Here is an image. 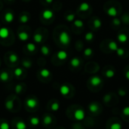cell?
<instances>
[{
    "instance_id": "obj_20",
    "label": "cell",
    "mask_w": 129,
    "mask_h": 129,
    "mask_svg": "<svg viewBox=\"0 0 129 129\" xmlns=\"http://www.w3.org/2000/svg\"><path fill=\"white\" fill-rule=\"evenodd\" d=\"M106 13H107V15L110 16V17H116L118 15V14H119V11H118V9L116 8V6H113H113H110V7L107 10Z\"/></svg>"
},
{
    "instance_id": "obj_34",
    "label": "cell",
    "mask_w": 129,
    "mask_h": 129,
    "mask_svg": "<svg viewBox=\"0 0 129 129\" xmlns=\"http://www.w3.org/2000/svg\"><path fill=\"white\" fill-rule=\"evenodd\" d=\"M29 122H30V124H31L32 125H33V126H37V125H39V124L40 123V119H39L38 117H36V116L31 117L30 119H29Z\"/></svg>"
},
{
    "instance_id": "obj_13",
    "label": "cell",
    "mask_w": 129,
    "mask_h": 129,
    "mask_svg": "<svg viewBox=\"0 0 129 129\" xmlns=\"http://www.w3.org/2000/svg\"><path fill=\"white\" fill-rule=\"evenodd\" d=\"M26 106L27 108H29L31 110H33L35 108H36L39 105V102L38 100L35 98H28L26 100Z\"/></svg>"
},
{
    "instance_id": "obj_35",
    "label": "cell",
    "mask_w": 129,
    "mask_h": 129,
    "mask_svg": "<svg viewBox=\"0 0 129 129\" xmlns=\"http://www.w3.org/2000/svg\"><path fill=\"white\" fill-rule=\"evenodd\" d=\"M16 129H26V125L23 121L19 120L16 122Z\"/></svg>"
},
{
    "instance_id": "obj_33",
    "label": "cell",
    "mask_w": 129,
    "mask_h": 129,
    "mask_svg": "<svg viewBox=\"0 0 129 129\" xmlns=\"http://www.w3.org/2000/svg\"><path fill=\"white\" fill-rule=\"evenodd\" d=\"M5 107L8 110H12L14 108V100L13 99H8L5 103Z\"/></svg>"
},
{
    "instance_id": "obj_3",
    "label": "cell",
    "mask_w": 129,
    "mask_h": 129,
    "mask_svg": "<svg viewBox=\"0 0 129 129\" xmlns=\"http://www.w3.org/2000/svg\"><path fill=\"white\" fill-rule=\"evenodd\" d=\"M31 29L26 25H20L17 30L18 39L23 42H27L31 36Z\"/></svg>"
},
{
    "instance_id": "obj_31",
    "label": "cell",
    "mask_w": 129,
    "mask_h": 129,
    "mask_svg": "<svg viewBox=\"0 0 129 129\" xmlns=\"http://www.w3.org/2000/svg\"><path fill=\"white\" fill-rule=\"evenodd\" d=\"M104 76L108 79H111L115 76V70L113 68H109L104 71Z\"/></svg>"
},
{
    "instance_id": "obj_43",
    "label": "cell",
    "mask_w": 129,
    "mask_h": 129,
    "mask_svg": "<svg viewBox=\"0 0 129 129\" xmlns=\"http://www.w3.org/2000/svg\"><path fill=\"white\" fill-rule=\"evenodd\" d=\"M122 114L125 116V117L129 116V107H126L122 110Z\"/></svg>"
},
{
    "instance_id": "obj_14",
    "label": "cell",
    "mask_w": 129,
    "mask_h": 129,
    "mask_svg": "<svg viewBox=\"0 0 129 129\" xmlns=\"http://www.w3.org/2000/svg\"><path fill=\"white\" fill-rule=\"evenodd\" d=\"M88 110H89V111H90L91 113L98 114V113L101 112V105H100L98 103L93 102V103H91V104H89V106H88Z\"/></svg>"
},
{
    "instance_id": "obj_2",
    "label": "cell",
    "mask_w": 129,
    "mask_h": 129,
    "mask_svg": "<svg viewBox=\"0 0 129 129\" xmlns=\"http://www.w3.org/2000/svg\"><path fill=\"white\" fill-rule=\"evenodd\" d=\"M14 35L11 29L6 26L0 27V44L4 46H10L14 42Z\"/></svg>"
},
{
    "instance_id": "obj_1",
    "label": "cell",
    "mask_w": 129,
    "mask_h": 129,
    "mask_svg": "<svg viewBox=\"0 0 129 129\" xmlns=\"http://www.w3.org/2000/svg\"><path fill=\"white\" fill-rule=\"evenodd\" d=\"M54 38L56 43L60 47H67L71 42V36L67 29L57 27L54 30Z\"/></svg>"
},
{
    "instance_id": "obj_27",
    "label": "cell",
    "mask_w": 129,
    "mask_h": 129,
    "mask_svg": "<svg viewBox=\"0 0 129 129\" xmlns=\"http://www.w3.org/2000/svg\"><path fill=\"white\" fill-rule=\"evenodd\" d=\"M25 88H26L25 84L20 83V84L16 85V86H15V88H14V91H15V93H16V94H22V93L24 91Z\"/></svg>"
},
{
    "instance_id": "obj_22",
    "label": "cell",
    "mask_w": 129,
    "mask_h": 129,
    "mask_svg": "<svg viewBox=\"0 0 129 129\" xmlns=\"http://www.w3.org/2000/svg\"><path fill=\"white\" fill-rule=\"evenodd\" d=\"M117 40L120 43H126L128 41V36L125 32H121L117 35Z\"/></svg>"
},
{
    "instance_id": "obj_42",
    "label": "cell",
    "mask_w": 129,
    "mask_h": 129,
    "mask_svg": "<svg viewBox=\"0 0 129 129\" xmlns=\"http://www.w3.org/2000/svg\"><path fill=\"white\" fill-rule=\"evenodd\" d=\"M0 129H10V125L6 121L3 122L0 124Z\"/></svg>"
},
{
    "instance_id": "obj_32",
    "label": "cell",
    "mask_w": 129,
    "mask_h": 129,
    "mask_svg": "<svg viewBox=\"0 0 129 129\" xmlns=\"http://www.w3.org/2000/svg\"><path fill=\"white\" fill-rule=\"evenodd\" d=\"M94 39V34L92 32H88L85 36V39L88 42H91Z\"/></svg>"
},
{
    "instance_id": "obj_11",
    "label": "cell",
    "mask_w": 129,
    "mask_h": 129,
    "mask_svg": "<svg viewBox=\"0 0 129 129\" xmlns=\"http://www.w3.org/2000/svg\"><path fill=\"white\" fill-rule=\"evenodd\" d=\"M103 83L102 79L98 76H91L88 81V84L91 87H94V88H98V87H101Z\"/></svg>"
},
{
    "instance_id": "obj_9",
    "label": "cell",
    "mask_w": 129,
    "mask_h": 129,
    "mask_svg": "<svg viewBox=\"0 0 129 129\" xmlns=\"http://www.w3.org/2000/svg\"><path fill=\"white\" fill-rule=\"evenodd\" d=\"M31 19V14L29 12L24 11H22L18 17V22L20 25H26Z\"/></svg>"
},
{
    "instance_id": "obj_30",
    "label": "cell",
    "mask_w": 129,
    "mask_h": 129,
    "mask_svg": "<svg viewBox=\"0 0 129 129\" xmlns=\"http://www.w3.org/2000/svg\"><path fill=\"white\" fill-rule=\"evenodd\" d=\"M53 122V117L50 115H45L43 117V123L45 125H50Z\"/></svg>"
},
{
    "instance_id": "obj_40",
    "label": "cell",
    "mask_w": 129,
    "mask_h": 129,
    "mask_svg": "<svg viewBox=\"0 0 129 129\" xmlns=\"http://www.w3.org/2000/svg\"><path fill=\"white\" fill-rule=\"evenodd\" d=\"M122 126L120 122H114L110 125V129H122Z\"/></svg>"
},
{
    "instance_id": "obj_48",
    "label": "cell",
    "mask_w": 129,
    "mask_h": 129,
    "mask_svg": "<svg viewBox=\"0 0 129 129\" xmlns=\"http://www.w3.org/2000/svg\"><path fill=\"white\" fill-rule=\"evenodd\" d=\"M2 7H3V4H2V1L0 0V11H1V10H2Z\"/></svg>"
},
{
    "instance_id": "obj_50",
    "label": "cell",
    "mask_w": 129,
    "mask_h": 129,
    "mask_svg": "<svg viewBox=\"0 0 129 129\" xmlns=\"http://www.w3.org/2000/svg\"><path fill=\"white\" fill-rule=\"evenodd\" d=\"M0 67H1V60H0Z\"/></svg>"
},
{
    "instance_id": "obj_7",
    "label": "cell",
    "mask_w": 129,
    "mask_h": 129,
    "mask_svg": "<svg viewBox=\"0 0 129 129\" xmlns=\"http://www.w3.org/2000/svg\"><path fill=\"white\" fill-rule=\"evenodd\" d=\"M14 18H15L14 12L11 9H6L2 13V17H1V20H2V23L5 24H8V25L13 23Z\"/></svg>"
},
{
    "instance_id": "obj_49",
    "label": "cell",
    "mask_w": 129,
    "mask_h": 129,
    "mask_svg": "<svg viewBox=\"0 0 129 129\" xmlns=\"http://www.w3.org/2000/svg\"><path fill=\"white\" fill-rule=\"evenodd\" d=\"M22 1H23V2H30V1H32V0H22Z\"/></svg>"
},
{
    "instance_id": "obj_18",
    "label": "cell",
    "mask_w": 129,
    "mask_h": 129,
    "mask_svg": "<svg viewBox=\"0 0 129 129\" xmlns=\"http://www.w3.org/2000/svg\"><path fill=\"white\" fill-rule=\"evenodd\" d=\"M81 64H82V60L78 57H75L72 58L70 61V65L73 69L79 68L81 66Z\"/></svg>"
},
{
    "instance_id": "obj_4",
    "label": "cell",
    "mask_w": 129,
    "mask_h": 129,
    "mask_svg": "<svg viewBox=\"0 0 129 129\" xmlns=\"http://www.w3.org/2000/svg\"><path fill=\"white\" fill-rule=\"evenodd\" d=\"M48 36V33L47 32L46 29L44 28H38L33 36V39L35 43L36 44H42L45 42V40L47 39Z\"/></svg>"
},
{
    "instance_id": "obj_8",
    "label": "cell",
    "mask_w": 129,
    "mask_h": 129,
    "mask_svg": "<svg viewBox=\"0 0 129 129\" xmlns=\"http://www.w3.org/2000/svg\"><path fill=\"white\" fill-rule=\"evenodd\" d=\"M67 58H68V53L65 50H60L54 54L52 60H53V62L56 63V62L63 63L64 61L67 60Z\"/></svg>"
},
{
    "instance_id": "obj_46",
    "label": "cell",
    "mask_w": 129,
    "mask_h": 129,
    "mask_svg": "<svg viewBox=\"0 0 129 129\" xmlns=\"http://www.w3.org/2000/svg\"><path fill=\"white\" fill-rule=\"evenodd\" d=\"M125 78L129 80V69L128 70H126L125 71Z\"/></svg>"
},
{
    "instance_id": "obj_47",
    "label": "cell",
    "mask_w": 129,
    "mask_h": 129,
    "mask_svg": "<svg viewBox=\"0 0 129 129\" xmlns=\"http://www.w3.org/2000/svg\"><path fill=\"white\" fill-rule=\"evenodd\" d=\"M5 2H7V3H9V4H11V3H13V2H15V0H4Z\"/></svg>"
},
{
    "instance_id": "obj_5",
    "label": "cell",
    "mask_w": 129,
    "mask_h": 129,
    "mask_svg": "<svg viewBox=\"0 0 129 129\" xmlns=\"http://www.w3.org/2000/svg\"><path fill=\"white\" fill-rule=\"evenodd\" d=\"M54 20V12L49 8H45L41 11L40 20L44 24L48 25L53 22Z\"/></svg>"
},
{
    "instance_id": "obj_29",
    "label": "cell",
    "mask_w": 129,
    "mask_h": 129,
    "mask_svg": "<svg viewBox=\"0 0 129 129\" xmlns=\"http://www.w3.org/2000/svg\"><path fill=\"white\" fill-rule=\"evenodd\" d=\"M108 48H109L111 51H116L117 49L119 48L118 44H117L115 41L111 40V41H110V42H109V44H108Z\"/></svg>"
},
{
    "instance_id": "obj_41",
    "label": "cell",
    "mask_w": 129,
    "mask_h": 129,
    "mask_svg": "<svg viewBox=\"0 0 129 129\" xmlns=\"http://www.w3.org/2000/svg\"><path fill=\"white\" fill-rule=\"evenodd\" d=\"M122 21L125 24L129 23V14H125L122 17Z\"/></svg>"
},
{
    "instance_id": "obj_39",
    "label": "cell",
    "mask_w": 129,
    "mask_h": 129,
    "mask_svg": "<svg viewBox=\"0 0 129 129\" xmlns=\"http://www.w3.org/2000/svg\"><path fill=\"white\" fill-rule=\"evenodd\" d=\"M116 54H117L119 57H124L125 54V49L122 48H119L117 49V51H116Z\"/></svg>"
},
{
    "instance_id": "obj_17",
    "label": "cell",
    "mask_w": 129,
    "mask_h": 129,
    "mask_svg": "<svg viewBox=\"0 0 129 129\" xmlns=\"http://www.w3.org/2000/svg\"><path fill=\"white\" fill-rule=\"evenodd\" d=\"M91 9V5L89 3L86 2H82L79 6V9H78V12L79 13H82V14H84V13H87L90 11Z\"/></svg>"
},
{
    "instance_id": "obj_6",
    "label": "cell",
    "mask_w": 129,
    "mask_h": 129,
    "mask_svg": "<svg viewBox=\"0 0 129 129\" xmlns=\"http://www.w3.org/2000/svg\"><path fill=\"white\" fill-rule=\"evenodd\" d=\"M4 60L5 63L8 67H17L19 63V57L14 51H8L5 54Z\"/></svg>"
},
{
    "instance_id": "obj_36",
    "label": "cell",
    "mask_w": 129,
    "mask_h": 129,
    "mask_svg": "<svg viewBox=\"0 0 129 129\" xmlns=\"http://www.w3.org/2000/svg\"><path fill=\"white\" fill-rule=\"evenodd\" d=\"M93 53H94V51H93L92 48H87L84 50V55L86 57H89L92 56Z\"/></svg>"
},
{
    "instance_id": "obj_26",
    "label": "cell",
    "mask_w": 129,
    "mask_h": 129,
    "mask_svg": "<svg viewBox=\"0 0 129 129\" xmlns=\"http://www.w3.org/2000/svg\"><path fill=\"white\" fill-rule=\"evenodd\" d=\"M73 27H75L76 29H81L82 30L84 27V23L82 20L76 19L73 21Z\"/></svg>"
},
{
    "instance_id": "obj_25",
    "label": "cell",
    "mask_w": 129,
    "mask_h": 129,
    "mask_svg": "<svg viewBox=\"0 0 129 129\" xmlns=\"http://www.w3.org/2000/svg\"><path fill=\"white\" fill-rule=\"evenodd\" d=\"M74 117L77 120H82L85 118V112L82 109L76 110L74 113Z\"/></svg>"
},
{
    "instance_id": "obj_10",
    "label": "cell",
    "mask_w": 129,
    "mask_h": 129,
    "mask_svg": "<svg viewBox=\"0 0 129 129\" xmlns=\"http://www.w3.org/2000/svg\"><path fill=\"white\" fill-rule=\"evenodd\" d=\"M23 52L26 54H34L35 53H36L37 51V46L36 45V43L33 42H26V45H24L23 48Z\"/></svg>"
},
{
    "instance_id": "obj_37",
    "label": "cell",
    "mask_w": 129,
    "mask_h": 129,
    "mask_svg": "<svg viewBox=\"0 0 129 129\" xmlns=\"http://www.w3.org/2000/svg\"><path fill=\"white\" fill-rule=\"evenodd\" d=\"M112 24L114 26H119L122 24V20L119 18L116 17H113V19L112 20Z\"/></svg>"
},
{
    "instance_id": "obj_12",
    "label": "cell",
    "mask_w": 129,
    "mask_h": 129,
    "mask_svg": "<svg viewBox=\"0 0 129 129\" xmlns=\"http://www.w3.org/2000/svg\"><path fill=\"white\" fill-rule=\"evenodd\" d=\"M38 77L41 79L42 81L49 80L51 77V73L49 70L46 68H42L38 72Z\"/></svg>"
},
{
    "instance_id": "obj_23",
    "label": "cell",
    "mask_w": 129,
    "mask_h": 129,
    "mask_svg": "<svg viewBox=\"0 0 129 129\" xmlns=\"http://www.w3.org/2000/svg\"><path fill=\"white\" fill-rule=\"evenodd\" d=\"M40 52L43 56H48L50 55L51 52V49L49 45H42L40 48Z\"/></svg>"
},
{
    "instance_id": "obj_21",
    "label": "cell",
    "mask_w": 129,
    "mask_h": 129,
    "mask_svg": "<svg viewBox=\"0 0 129 129\" xmlns=\"http://www.w3.org/2000/svg\"><path fill=\"white\" fill-rule=\"evenodd\" d=\"M92 26H93V29L94 30L99 29L102 26V21H101V20L99 17H93V19H92Z\"/></svg>"
},
{
    "instance_id": "obj_28",
    "label": "cell",
    "mask_w": 129,
    "mask_h": 129,
    "mask_svg": "<svg viewBox=\"0 0 129 129\" xmlns=\"http://www.w3.org/2000/svg\"><path fill=\"white\" fill-rule=\"evenodd\" d=\"M64 18L67 22H73L76 20V14L73 12H67L65 14Z\"/></svg>"
},
{
    "instance_id": "obj_16",
    "label": "cell",
    "mask_w": 129,
    "mask_h": 129,
    "mask_svg": "<svg viewBox=\"0 0 129 129\" xmlns=\"http://www.w3.org/2000/svg\"><path fill=\"white\" fill-rule=\"evenodd\" d=\"M11 79V73L8 70H2L0 72V81L2 82H8Z\"/></svg>"
},
{
    "instance_id": "obj_38",
    "label": "cell",
    "mask_w": 129,
    "mask_h": 129,
    "mask_svg": "<svg viewBox=\"0 0 129 129\" xmlns=\"http://www.w3.org/2000/svg\"><path fill=\"white\" fill-rule=\"evenodd\" d=\"M50 107H51V110L52 111H57L59 110V108H60V104H59V103L57 101H54L51 104Z\"/></svg>"
},
{
    "instance_id": "obj_44",
    "label": "cell",
    "mask_w": 129,
    "mask_h": 129,
    "mask_svg": "<svg viewBox=\"0 0 129 129\" xmlns=\"http://www.w3.org/2000/svg\"><path fill=\"white\" fill-rule=\"evenodd\" d=\"M41 2L43 5H51L53 3L54 0H41Z\"/></svg>"
},
{
    "instance_id": "obj_45",
    "label": "cell",
    "mask_w": 129,
    "mask_h": 129,
    "mask_svg": "<svg viewBox=\"0 0 129 129\" xmlns=\"http://www.w3.org/2000/svg\"><path fill=\"white\" fill-rule=\"evenodd\" d=\"M119 95H121V96H125V95L126 94V92H125V91L123 90L122 88H120V89L119 90Z\"/></svg>"
},
{
    "instance_id": "obj_24",
    "label": "cell",
    "mask_w": 129,
    "mask_h": 129,
    "mask_svg": "<svg viewBox=\"0 0 129 129\" xmlns=\"http://www.w3.org/2000/svg\"><path fill=\"white\" fill-rule=\"evenodd\" d=\"M21 65L24 69H29L33 66V61L29 58H23L21 60Z\"/></svg>"
},
{
    "instance_id": "obj_15",
    "label": "cell",
    "mask_w": 129,
    "mask_h": 129,
    "mask_svg": "<svg viewBox=\"0 0 129 129\" xmlns=\"http://www.w3.org/2000/svg\"><path fill=\"white\" fill-rule=\"evenodd\" d=\"M14 76L17 79H23L26 76V71L23 67H16L13 72Z\"/></svg>"
},
{
    "instance_id": "obj_19",
    "label": "cell",
    "mask_w": 129,
    "mask_h": 129,
    "mask_svg": "<svg viewBox=\"0 0 129 129\" xmlns=\"http://www.w3.org/2000/svg\"><path fill=\"white\" fill-rule=\"evenodd\" d=\"M60 92L63 96H68L71 92V88L67 84H63L60 88Z\"/></svg>"
}]
</instances>
